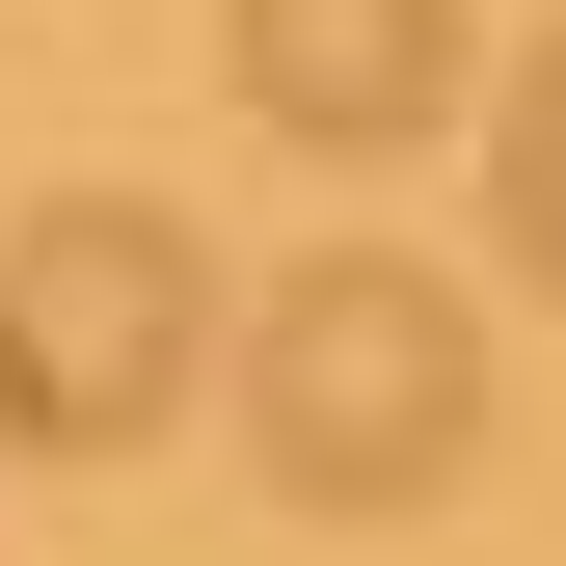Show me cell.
Returning a JSON list of instances; mask_svg holds the SVG:
<instances>
[{"instance_id":"1","label":"cell","mask_w":566,"mask_h":566,"mask_svg":"<svg viewBox=\"0 0 566 566\" xmlns=\"http://www.w3.org/2000/svg\"><path fill=\"white\" fill-rule=\"evenodd\" d=\"M243 459L297 485V513H432V485L485 459V324H459V270L297 243V270L243 297Z\"/></svg>"},{"instance_id":"2","label":"cell","mask_w":566,"mask_h":566,"mask_svg":"<svg viewBox=\"0 0 566 566\" xmlns=\"http://www.w3.org/2000/svg\"><path fill=\"white\" fill-rule=\"evenodd\" d=\"M189 378H217V243H189L163 189L0 217V432H28V459H135Z\"/></svg>"},{"instance_id":"4","label":"cell","mask_w":566,"mask_h":566,"mask_svg":"<svg viewBox=\"0 0 566 566\" xmlns=\"http://www.w3.org/2000/svg\"><path fill=\"white\" fill-rule=\"evenodd\" d=\"M485 217H513V270L566 297V28L513 54V108H485Z\"/></svg>"},{"instance_id":"3","label":"cell","mask_w":566,"mask_h":566,"mask_svg":"<svg viewBox=\"0 0 566 566\" xmlns=\"http://www.w3.org/2000/svg\"><path fill=\"white\" fill-rule=\"evenodd\" d=\"M459 0H243V108L297 135V163H405V135H459Z\"/></svg>"}]
</instances>
